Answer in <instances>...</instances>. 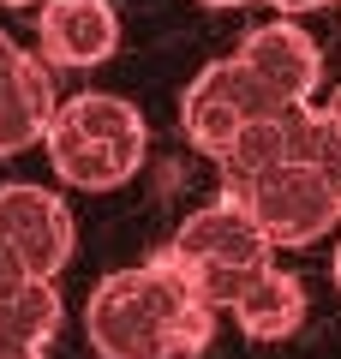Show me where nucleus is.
<instances>
[{
	"label": "nucleus",
	"instance_id": "nucleus-10",
	"mask_svg": "<svg viewBox=\"0 0 341 359\" xmlns=\"http://www.w3.org/2000/svg\"><path fill=\"white\" fill-rule=\"evenodd\" d=\"M36 36H42V60L48 66H72L90 72L120 48V13L108 0H48L36 13Z\"/></svg>",
	"mask_w": 341,
	"mask_h": 359
},
{
	"label": "nucleus",
	"instance_id": "nucleus-4",
	"mask_svg": "<svg viewBox=\"0 0 341 359\" xmlns=\"http://www.w3.org/2000/svg\"><path fill=\"white\" fill-rule=\"evenodd\" d=\"M323 150V144H317ZM246 210L258 216V228H264V240L276 245H317L329 240V233L341 228V192H335V180L323 174V162L317 156H300V162L288 168H269L264 180H252L246 192H234Z\"/></svg>",
	"mask_w": 341,
	"mask_h": 359
},
{
	"label": "nucleus",
	"instance_id": "nucleus-13",
	"mask_svg": "<svg viewBox=\"0 0 341 359\" xmlns=\"http://www.w3.org/2000/svg\"><path fill=\"white\" fill-rule=\"evenodd\" d=\"M30 287H36V276H30V264L13 252V245L0 240V306H13V299H25Z\"/></svg>",
	"mask_w": 341,
	"mask_h": 359
},
{
	"label": "nucleus",
	"instance_id": "nucleus-16",
	"mask_svg": "<svg viewBox=\"0 0 341 359\" xmlns=\"http://www.w3.org/2000/svg\"><path fill=\"white\" fill-rule=\"evenodd\" d=\"M198 6H252V0H198Z\"/></svg>",
	"mask_w": 341,
	"mask_h": 359
},
{
	"label": "nucleus",
	"instance_id": "nucleus-7",
	"mask_svg": "<svg viewBox=\"0 0 341 359\" xmlns=\"http://www.w3.org/2000/svg\"><path fill=\"white\" fill-rule=\"evenodd\" d=\"M60 90L48 78V60L18 48L0 30V156H18L30 144H48V126L60 114Z\"/></svg>",
	"mask_w": 341,
	"mask_h": 359
},
{
	"label": "nucleus",
	"instance_id": "nucleus-17",
	"mask_svg": "<svg viewBox=\"0 0 341 359\" xmlns=\"http://www.w3.org/2000/svg\"><path fill=\"white\" fill-rule=\"evenodd\" d=\"M0 6H36V0H0ZM42 6H48V0H42Z\"/></svg>",
	"mask_w": 341,
	"mask_h": 359
},
{
	"label": "nucleus",
	"instance_id": "nucleus-1",
	"mask_svg": "<svg viewBox=\"0 0 341 359\" xmlns=\"http://www.w3.org/2000/svg\"><path fill=\"white\" fill-rule=\"evenodd\" d=\"M222 311L192 287L168 252L102 276L84 306V335L102 359H198Z\"/></svg>",
	"mask_w": 341,
	"mask_h": 359
},
{
	"label": "nucleus",
	"instance_id": "nucleus-15",
	"mask_svg": "<svg viewBox=\"0 0 341 359\" xmlns=\"http://www.w3.org/2000/svg\"><path fill=\"white\" fill-rule=\"evenodd\" d=\"M329 282H335V294H341V240H335V257H329Z\"/></svg>",
	"mask_w": 341,
	"mask_h": 359
},
{
	"label": "nucleus",
	"instance_id": "nucleus-11",
	"mask_svg": "<svg viewBox=\"0 0 341 359\" xmlns=\"http://www.w3.org/2000/svg\"><path fill=\"white\" fill-rule=\"evenodd\" d=\"M227 318L240 323V335H252V341H288V335L305 323V287H300V276H288V269L269 264L264 276L234 299Z\"/></svg>",
	"mask_w": 341,
	"mask_h": 359
},
{
	"label": "nucleus",
	"instance_id": "nucleus-12",
	"mask_svg": "<svg viewBox=\"0 0 341 359\" xmlns=\"http://www.w3.org/2000/svg\"><path fill=\"white\" fill-rule=\"evenodd\" d=\"M317 108H323V150H317V162H323V174L335 180V192H341V84Z\"/></svg>",
	"mask_w": 341,
	"mask_h": 359
},
{
	"label": "nucleus",
	"instance_id": "nucleus-8",
	"mask_svg": "<svg viewBox=\"0 0 341 359\" xmlns=\"http://www.w3.org/2000/svg\"><path fill=\"white\" fill-rule=\"evenodd\" d=\"M234 54H240V66L269 90V96H281L288 108H312V102H317V84H323V54H317V42L305 36L293 18L258 25Z\"/></svg>",
	"mask_w": 341,
	"mask_h": 359
},
{
	"label": "nucleus",
	"instance_id": "nucleus-2",
	"mask_svg": "<svg viewBox=\"0 0 341 359\" xmlns=\"http://www.w3.org/2000/svg\"><path fill=\"white\" fill-rule=\"evenodd\" d=\"M42 150H48L54 174L66 186H78V192H114V186H126L144 168L150 126H144L138 102L114 96V90H84V96H66L60 102Z\"/></svg>",
	"mask_w": 341,
	"mask_h": 359
},
{
	"label": "nucleus",
	"instance_id": "nucleus-14",
	"mask_svg": "<svg viewBox=\"0 0 341 359\" xmlns=\"http://www.w3.org/2000/svg\"><path fill=\"white\" fill-rule=\"evenodd\" d=\"M281 18H293V13H317V6H329V0H269Z\"/></svg>",
	"mask_w": 341,
	"mask_h": 359
},
{
	"label": "nucleus",
	"instance_id": "nucleus-3",
	"mask_svg": "<svg viewBox=\"0 0 341 359\" xmlns=\"http://www.w3.org/2000/svg\"><path fill=\"white\" fill-rule=\"evenodd\" d=\"M162 252L186 269L192 287H198L215 311H234V299H240L246 287L269 269V252H276V245L264 240L258 216L240 204V198L222 192L215 204L192 210V216L174 228V240H168Z\"/></svg>",
	"mask_w": 341,
	"mask_h": 359
},
{
	"label": "nucleus",
	"instance_id": "nucleus-9",
	"mask_svg": "<svg viewBox=\"0 0 341 359\" xmlns=\"http://www.w3.org/2000/svg\"><path fill=\"white\" fill-rule=\"evenodd\" d=\"M317 144H323V108H288V114H269L258 120V126L240 132V144L222 156V192H246L252 180H264L269 168H288L300 162V156H317Z\"/></svg>",
	"mask_w": 341,
	"mask_h": 359
},
{
	"label": "nucleus",
	"instance_id": "nucleus-5",
	"mask_svg": "<svg viewBox=\"0 0 341 359\" xmlns=\"http://www.w3.org/2000/svg\"><path fill=\"white\" fill-rule=\"evenodd\" d=\"M269 114H288V102L269 96V90L246 72L240 54L210 60L186 84V96H180V126H186V138L198 144L210 162H222V156L240 144V132L258 126V120H269Z\"/></svg>",
	"mask_w": 341,
	"mask_h": 359
},
{
	"label": "nucleus",
	"instance_id": "nucleus-6",
	"mask_svg": "<svg viewBox=\"0 0 341 359\" xmlns=\"http://www.w3.org/2000/svg\"><path fill=\"white\" fill-rule=\"evenodd\" d=\"M0 240L30 264L36 282H60V269L72 264L78 228H72V210L54 192L13 180V186H0Z\"/></svg>",
	"mask_w": 341,
	"mask_h": 359
}]
</instances>
